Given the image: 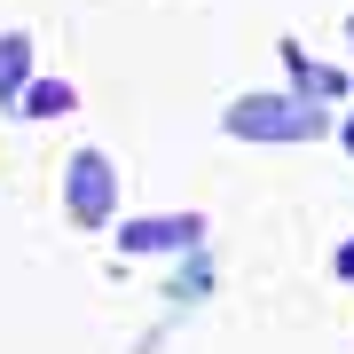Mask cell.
Returning a JSON list of instances; mask_svg holds the SVG:
<instances>
[{"label":"cell","mask_w":354,"mask_h":354,"mask_svg":"<svg viewBox=\"0 0 354 354\" xmlns=\"http://www.w3.org/2000/svg\"><path fill=\"white\" fill-rule=\"evenodd\" d=\"M64 205H71L79 221H102V213H111V165H102L95 150L71 158V189H64Z\"/></svg>","instance_id":"obj_1"},{"label":"cell","mask_w":354,"mask_h":354,"mask_svg":"<svg viewBox=\"0 0 354 354\" xmlns=\"http://www.w3.org/2000/svg\"><path fill=\"white\" fill-rule=\"evenodd\" d=\"M197 221L174 213V221H127V252H174V244H189Z\"/></svg>","instance_id":"obj_2"},{"label":"cell","mask_w":354,"mask_h":354,"mask_svg":"<svg viewBox=\"0 0 354 354\" xmlns=\"http://www.w3.org/2000/svg\"><path fill=\"white\" fill-rule=\"evenodd\" d=\"M24 71H32V48L24 39H0V102H24Z\"/></svg>","instance_id":"obj_3"},{"label":"cell","mask_w":354,"mask_h":354,"mask_svg":"<svg viewBox=\"0 0 354 354\" xmlns=\"http://www.w3.org/2000/svg\"><path fill=\"white\" fill-rule=\"evenodd\" d=\"M16 111H24V118H64V111H71V87H55V79H39V87H32L24 102H16Z\"/></svg>","instance_id":"obj_4"},{"label":"cell","mask_w":354,"mask_h":354,"mask_svg":"<svg viewBox=\"0 0 354 354\" xmlns=\"http://www.w3.org/2000/svg\"><path fill=\"white\" fill-rule=\"evenodd\" d=\"M339 276H354V244H346V252H339Z\"/></svg>","instance_id":"obj_5"}]
</instances>
